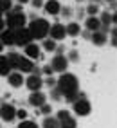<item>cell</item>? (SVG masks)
Here are the masks:
<instances>
[{
	"mask_svg": "<svg viewBox=\"0 0 117 128\" xmlns=\"http://www.w3.org/2000/svg\"><path fill=\"white\" fill-rule=\"evenodd\" d=\"M99 25H101V22H99L96 16H90V18L87 20V27H88L90 31H97V29H99Z\"/></svg>",
	"mask_w": 117,
	"mask_h": 128,
	"instance_id": "obj_17",
	"label": "cell"
},
{
	"mask_svg": "<svg viewBox=\"0 0 117 128\" xmlns=\"http://www.w3.org/2000/svg\"><path fill=\"white\" fill-rule=\"evenodd\" d=\"M43 47H45L47 50H54V49H56V44H54V40H47L45 44H43Z\"/></svg>",
	"mask_w": 117,
	"mask_h": 128,
	"instance_id": "obj_23",
	"label": "cell"
},
{
	"mask_svg": "<svg viewBox=\"0 0 117 128\" xmlns=\"http://www.w3.org/2000/svg\"><path fill=\"white\" fill-rule=\"evenodd\" d=\"M18 128H38L32 121H23V123H20V126Z\"/></svg>",
	"mask_w": 117,
	"mask_h": 128,
	"instance_id": "obj_24",
	"label": "cell"
},
{
	"mask_svg": "<svg viewBox=\"0 0 117 128\" xmlns=\"http://www.w3.org/2000/svg\"><path fill=\"white\" fill-rule=\"evenodd\" d=\"M25 54H27L29 58H38V56H40V47L34 45V44H27V45H25Z\"/></svg>",
	"mask_w": 117,
	"mask_h": 128,
	"instance_id": "obj_15",
	"label": "cell"
},
{
	"mask_svg": "<svg viewBox=\"0 0 117 128\" xmlns=\"http://www.w3.org/2000/svg\"><path fill=\"white\" fill-rule=\"evenodd\" d=\"M60 90L65 94V96H69V94H74L78 92V80L74 78L72 74H63L60 78Z\"/></svg>",
	"mask_w": 117,
	"mask_h": 128,
	"instance_id": "obj_1",
	"label": "cell"
},
{
	"mask_svg": "<svg viewBox=\"0 0 117 128\" xmlns=\"http://www.w3.org/2000/svg\"><path fill=\"white\" fill-rule=\"evenodd\" d=\"M65 31H67V34L76 36V34H79V25L78 24H70V25H67V27H65Z\"/></svg>",
	"mask_w": 117,
	"mask_h": 128,
	"instance_id": "obj_18",
	"label": "cell"
},
{
	"mask_svg": "<svg viewBox=\"0 0 117 128\" xmlns=\"http://www.w3.org/2000/svg\"><path fill=\"white\" fill-rule=\"evenodd\" d=\"M0 116H2V119H5V121H11V119H14V116H16V110H14L13 105H4L0 108Z\"/></svg>",
	"mask_w": 117,
	"mask_h": 128,
	"instance_id": "obj_8",
	"label": "cell"
},
{
	"mask_svg": "<svg viewBox=\"0 0 117 128\" xmlns=\"http://www.w3.org/2000/svg\"><path fill=\"white\" fill-rule=\"evenodd\" d=\"M0 16H2V13H0Z\"/></svg>",
	"mask_w": 117,
	"mask_h": 128,
	"instance_id": "obj_36",
	"label": "cell"
},
{
	"mask_svg": "<svg viewBox=\"0 0 117 128\" xmlns=\"http://www.w3.org/2000/svg\"><path fill=\"white\" fill-rule=\"evenodd\" d=\"M49 34L52 36V40H61V38L67 34L65 25H61V24H56V25H52V27L49 29Z\"/></svg>",
	"mask_w": 117,
	"mask_h": 128,
	"instance_id": "obj_7",
	"label": "cell"
},
{
	"mask_svg": "<svg viewBox=\"0 0 117 128\" xmlns=\"http://www.w3.org/2000/svg\"><path fill=\"white\" fill-rule=\"evenodd\" d=\"M9 70H11V65H9V62H7V58L0 56V76H7Z\"/></svg>",
	"mask_w": 117,
	"mask_h": 128,
	"instance_id": "obj_16",
	"label": "cell"
},
{
	"mask_svg": "<svg viewBox=\"0 0 117 128\" xmlns=\"http://www.w3.org/2000/svg\"><path fill=\"white\" fill-rule=\"evenodd\" d=\"M67 58L65 56H56L54 60H52V69L54 70H58V72H63L65 69H67Z\"/></svg>",
	"mask_w": 117,
	"mask_h": 128,
	"instance_id": "obj_10",
	"label": "cell"
},
{
	"mask_svg": "<svg viewBox=\"0 0 117 128\" xmlns=\"http://www.w3.org/2000/svg\"><path fill=\"white\" fill-rule=\"evenodd\" d=\"M16 116H18L20 119H25V117H27V112H25V110H18V112H16Z\"/></svg>",
	"mask_w": 117,
	"mask_h": 128,
	"instance_id": "obj_25",
	"label": "cell"
},
{
	"mask_svg": "<svg viewBox=\"0 0 117 128\" xmlns=\"http://www.w3.org/2000/svg\"><path fill=\"white\" fill-rule=\"evenodd\" d=\"M88 13H90V14L97 13V6H88Z\"/></svg>",
	"mask_w": 117,
	"mask_h": 128,
	"instance_id": "obj_26",
	"label": "cell"
},
{
	"mask_svg": "<svg viewBox=\"0 0 117 128\" xmlns=\"http://www.w3.org/2000/svg\"><path fill=\"white\" fill-rule=\"evenodd\" d=\"M41 83H43V81H41L40 76H31V78L27 80V87L34 92V90H40L41 88Z\"/></svg>",
	"mask_w": 117,
	"mask_h": 128,
	"instance_id": "obj_12",
	"label": "cell"
},
{
	"mask_svg": "<svg viewBox=\"0 0 117 128\" xmlns=\"http://www.w3.org/2000/svg\"><path fill=\"white\" fill-rule=\"evenodd\" d=\"M110 20H112L110 14H103V22H105V24H110Z\"/></svg>",
	"mask_w": 117,
	"mask_h": 128,
	"instance_id": "obj_29",
	"label": "cell"
},
{
	"mask_svg": "<svg viewBox=\"0 0 117 128\" xmlns=\"http://www.w3.org/2000/svg\"><path fill=\"white\" fill-rule=\"evenodd\" d=\"M4 29V22H2V18H0V31Z\"/></svg>",
	"mask_w": 117,
	"mask_h": 128,
	"instance_id": "obj_32",
	"label": "cell"
},
{
	"mask_svg": "<svg viewBox=\"0 0 117 128\" xmlns=\"http://www.w3.org/2000/svg\"><path fill=\"white\" fill-rule=\"evenodd\" d=\"M92 40H94V44H97V45H101V44H105V34H101V32H97L96 31V34L94 36H92Z\"/></svg>",
	"mask_w": 117,
	"mask_h": 128,
	"instance_id": "obj_20",
	"label": "cell"
},
{
	"mask_svg": "<svg viewBox=\"0 0 117 128\" xmlns=\"http://www.w3.org/2000/svg\"><path fill=\"white\" fill-rule=\"evenodd\" d=\"M45 128H58V121H56V119H52V117L45 119Z\"/></svg>",
	"mask_w": 117,
	"mask_h": 128,
	"instance_id": "obj_22",
	"label": "cell"
},
{
	"mask_svg": "<svg viewBox=\"0 0 117 128\" xmlns=\"http://www.w3.org/2000/svg\"><path fill=\"white\" fill-rule=\"evenodd\" d=\"M45 11H47L49 14L60 13V2H58V0H49V2L45 4Z\"/></svg>",
	"mask_w": 117,
	"mask_h": 128,
	"instance_id": "obj_14",
	"label": "cell"
},
{
	"mask_svg": "<svg viewBox=\"0 0 117 128\" xmlns=\"http://www.w3.org/2000/svg\"><path fill=\"white\" fill-rule=\"evenodd\" d=\"M0 42H2L4 45H11L14 44V29H2L0 31Z\"/></svg>",
	"mask_w": 117,
	"mask_h": 128,
	"instance_id": "obj_6",
	"label": "cell"
},
{
	"mask_svg": "<svg viewBox=\"0 0 117 128\" xmlns=\"http://www.w3.org/2000/svg\"><path fill=\"white\" fill-rule=\"evenodd\" d=\"M32 42V34L31 31L25 27H20V29H14V44L18 45H27Z\"/></svg>",
	"mask_w": 117,
	"mask_h": 128,
	"instance_id": "obj_3",
	"label": "cell"
},
{
	"mask_svg": "<svg viewBox=\"0 0 117 128\" xmlns=\"http://www.w3.org/2000/svg\"><path fill=\"white\" fill-rule=\"evenodd\" d=\"M2 47H4V44H2V42H0V52H2Z\"/></svg>",
	"mask_w": 117,
	"mask_h": 128,
	"instance_id": "obj_34",
	"label": "cell"
},
{
	"mask_svg": "<svg viewBox=\"0 0 117 128\" xmlns=\"http://www.w3.org/2000/svg\"><path fill=\"white\" fill-rule=\"evenodd\" d=\"M112 34H114V44L117 45V27L114 29V32H112Z\"/></svg>",
	"mask_w": 117,
	"mask_h": 128,
	"instance_id": "obj_31",
	"label": "cell"
},
{
	"mask_svg": "<svg viewBox=\"0 0 117 128\" xmlns=\"http://www.w3.org/2000/svg\"><path fill=\"white\" fill-rule=\"evenodd\" d=\"M41 4H43V2H41V0H32V6H34V7H40Z\"/></svg>",
	"mask_w": 117,
	"mask_h": 128,
	"instance_id": "obj_30",
	"label": "cell"
},
{
	"mask_svg": "<svg viewBox=\"0 0 117 128\" xmlns=\"http://www.w3.org/2000/svg\"><path fill=\"white\" fill-rule=\"evenodd\" d=\"M7 76H9V85H13V87H20L23 83V76L20 72H9Z\"/></svg>",
	"mask_w": 117,
	"mask_h": 128,
	"instance_id": "obj_13",
	"label": "cell"
},
{
	"mask_svg": "<svg viewBox=\"0 0 117 128\" xmlns=\"http://www.w3.org/2000/svg\"><path fill=\"white\" fill-rule=\"evenodd\" d=\"M74 110H76V114H79V116H87V114H90V103L87 99H78L76 103H74Z\"/></svg>",
	"mask_w": 117,
	"mask_h": 128,
	"instance_id": "obj_5",
	"label": "cell"
},
{
	"mask_svg": "<svg viewBox=\"0 0 117 128\" xmlns=\"http://www.w3.org/2000/svg\"><path fill=\"white\" fill-rule=\"evenodd\" d=\"M7 27H9V29L25 27V14H22V13H9V16H7Z\"/></svg>",
	"mask_w": 117,
	"mask_h": 128,
	"instance_id": "obj_4",
	"label": "cell"
},
{
	"mask_svg": "<svg viewBox=\"0 0 117 128\" xmlns=\"http://www.w3.org/2000/svg\"><path fill=\"white\" fill-rule=\"evenodd\" d=\"M58 117H60V119H65V117H69V112H65V110H61V112L58 114Z\"/></svg>",
	"mask_w": 117,
	"mask_h": 128,
	"instance_id": "obj_27",
	"label": "cell"
},
{
	"mask_svg": "<svg viewBox=\"0 0 117 128\" xmlns=\"http://www.w3.org/2000/svg\"><path fill=\"white\" fill-rule=\"evenodd\" d=\"M41 112H45V114H49V112H51V106H47V105L43 103V105H41Z\"/></svg>",
	"mask_w": 117,
	"mask_h": 128,
	"instance_id": "obj_28",
	"label": "cell"
},
{
	"mask_svg": "<svg viewBox=\"0 0 117 128\" xmlns=\"http://www.w3.org/2000/svg\"><path fill=\"white\" fill-rule=\"evenodd\" d=\"M29 101H31V105H34V106H41V105L45 103V96H43L40 90H34Z\"/></svg>",
	"mask_w": 117,
	"mask_h": 128,
	"instance_id": "obj_11",
	"label": "cell"
},
{
	"mask_svg": "<svg viewBox=\"0 0 117 128\" xmlns=\"http://www.w3.org/2000/svg\"><path fill=\"white\" fill-rule=\"evenodd\" d=\"M61 126H63V128H76V121L69 116V117L61 119Z\"/></svg>",
	"mask_w": 117,
	"mask_h": 128,
	"instance_id": "obj_19",
	"label": "cell"
},
{
	"mask_svg": "<svg viewBox=\"0 0 117 128\" xmlns=\"http://www.w3.org/2000/svg\"><path fill=\"white\" fill-rule=\"evenodd\" d=\"M20 2H27V0H20Z\"/></svg>",
	"mask_w": 117,
	"mask_h": 128,
	"instance_id": "obj_35",
	"label": "cell"
},
{
	"mask_svg": "<svg viewBox=\"0 0 117 128\" xmlns=\"http://www.w3.org/2000/svg\"><path fill=\"white\" fill-rule=\"evenodd\" d=\"M112 20H114V22H117V13L114 14V18H112Z\"/></svg>",
	"mask_w": 117,
	"mask_h": 128,
	"instance_id": "obj_33",
	"label": "cell"
},
{
	"mask_svg": "<svg viewBox=\"0 0 117 128\" xmlns=\"http://www.w3.org/2000/svg\"><path fill=\"white\" fill-rule=\"evenodd\" d=\"M49 29H51V25H49L45 20H34L31 24V27H29L32 38H45L49 34Z\"/></svg>",
	"mask_w": 117,
	"mask_h": 128,
	"instance_id": "obj_2",
	"label": "cell"
},
{
	"mask_svg": "<svg viewBox=\"0 0 117 128\" xmlns=\"http://www.w3.org/2000/svg\"><path fill=\"white\" fill-rule=\"evenodd\" d=\"M11 9V0H0V13Z\"/></svg>",
	"mask_w": 117,
	"mask_h": 128,
	"instance_id": "obj_21",
	"label": "cell"
},
{
	"mask_svg": "<svg viewBox=\"0 0 117 128\" xmlns=\"http://www.w3.org/2000/svg\"><path fill=\"white\" fill-rule=\"evenodd\" d=\"M16 67H18L20 70H23V72H31L32 70V62H31L29 58L18 56V60H16Z\"/></svg>",
	"mask_w": 117,
	"mask_h": 128,
	"instance_id": "obj_9",
	"label": "cell"
}]
</instances>
